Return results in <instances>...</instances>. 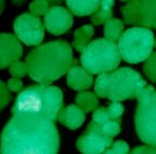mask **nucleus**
I'll return each instance as SVG.
<instances>
[{
    "label": "nucleus",
    "mask_w": 156,
    "mask_h": 154,
    "mask_svg": "<svg viewBox=\"0 0 156 154\" xmlns=\"http://www.w3.org/2000/svg\"><path fill=\"white\" fill-rule=\"evenodd\" d=\"M117 45L121 58L125 62L129 64L145 62L153 53L154 34L151 29L132 27L122 34Z\"/></svg>",
    "instance_id": "423d86ee"
},
{
    "label": "nucleus",
    "mask_w": 156,
    "mask_h": 154,
    "mask_svg": "<svg viewBox=\"0 0 156 154\" xmlns=\"http://www.w3.org/2000/svg\"><path fill=\"white\" fill-rule=\"evenodd\" d=\"M6 86H7L9 91H11V92H20V91H21V89L23 87V83L20 79L13 77V78L8 80Z\"/></svg>",
    "instance_id": "cd10ccee"
},
{
    "label": "nucleus",
    "mask_w": 156,
    "mask_h": 154,
    "mask_svg": "<svg viewBox=\"0 0 156 154\" xmlns=\"http://www.w3.org/2000/svg\"><path fill=\"white\" fill-rule=\"evenodd\" d=\"M104 26V36L105 39L116 43L122 36L123 30V22L118 19H110L107 20Z\"/></svg>",
    "instance_id": "a211bd4d"
},
{
    "label": "nucleus",
    "mask_w": 156,
    "mask_h": 154,
    "mask_svg": "<svg viewBox=\"0 0 156 154\" xmlns=\"http://www.w3.org/2000/svg\"><path fill=\"white\" fill-rule=\"evenodd\" d=\"M68 85L76 91H85L93 84V76L83 67L71 66L68 72L67 76Z\"/></svg>",
    "instance_id": "ddd939ff"
},
{
    "label": "nucleus",
    "mask_w": 156,
    "mask_h": 154,
    "mask_svg": "<svg viewBox=\"0 0 156 154\" xmlns=\"http://www.w3.org/2000/svg\"><path fill=\"white\" fill-rule=\"evenodd\" d=\"M73 24V15L63 6H51L44 17V26L55 36L65 34Z\"/></svg>",
    "instance_id": "9b49d317"
},
{
    "label": "nucleus",
    "mask_w": 156,
    "mask_h": 154,
    "mask_svg": "<svg viewBox=\"0 0 156 154\" xmlns=\"http://www.w3.org/2000/svg\"><path fill=\"white\" fill-rule=\"evenodd\" d=\"M12 100V94L6 84L0 80V113L5 109Z\"/></svg>",
    "instance_id": "b1692460"
},
{
    "label": "nucleus",
    "mask_w": 156,
    "mask_h": 154,
    "mask_svg": "<svg viewBox=\"0 0 156 154\" xmlns=\"http://www.w3.org/2000/svg\"><path fill=\"white\" fill-rule=\"evenodd\" d=\"M145 63L144 66V72L147 75V78L151 82L156 81V53H151Z\"/></svg>",
    "instance_id": "4be33fe9"
},
{
    "label": "nucleus",
    "mask_w": 156,
    "mask_h": 154,
    "mask_svg": "<svg viewBox=\"0 0 156 154\" xmlns=\"http://www.w3.org/2000/svg\"><path fill=\"white\" fill-rule=\"evenodd\" d=\"M16 37L27 45H39L44 38V26L41 19L30 13H23L14 21Z\"/></svg>",
    "instance_id": "1a4fd4ad"
},
{
    "label": "nucleus",
    "mask_w": 156,
    "mask_h": 154,
    "mask_svg": "<svg viewBox=\"0 0 156 154\" xmlns=\"http://www.w3.org/2000/svg\"><path fill=\"white\" fill-rule=\"evenodd\" d=\"M138 105L135 114V127L139 138L147 145H156V93L151 85L138 90Z\"/></svg>",
    "instance_id": "0eeeda50"
},
{
    "label": "nucleus",
    "mask_w": 156,
    "mask_h": 154,
    "mask_svg": "<svg viewBox=\"0 0 156 154\" xmlns=\"http://www.w3.org/2000/svg\"><path fill=\"white\" fill-rule=\"evenodd\" d=\"M147 85L142 75L130 68H121L101 73L95 80L94 93L99 97L112 101L135 98L138 90Z\"/></svg>",
    "instance_id": "20e7f679"
},
{
    "label": "nucleus",
    "mask_w": 156,
    "mask_h": 154,
    "mask_svg": "<svg viewBox=\"0 0 156 154\" xmlns=\"http://www.w3.org/2000/svg\"><path fill=\"white\" fill-rule=\"evenodd\" d=\"M110 120L111 118L109 117V115H108V113H107L106 107H100L98 109H94L92 121H95L97 123L102 124V123L106 122L107 121H110Z\"/></svg>",
    "instance_id": "bb28decb"
},
{
    "label": "nucleus",
    "mask_w": 156,
    "mask_h": 154,
    "mask_svg": "<svg viewBox=\"0 0 156 154\" xmlns=\"http://www.w3.org/2000/svg\"><path fill=\"white\" fill-rule=\"evenodd\" d=\"M4 8H5V1L0 0V15H1L2 12L4 11Z\"/></svg>",
    "instance_id": "c756f323"
},
{
    "label": "nucleus",
    "mask_w": 156,
    "mask_h": 154,
    "mask_svg": "<svg viewBox=\"0 0 156 154\" xmlns=\"http://www.w3.org/2000/svg\"><path fill=\"white\" fill-rule=\"evenodd\" d=\"M124 23L143 28L156 27L155 0H135L121 7Z\"/></svg>",
    "instance_id": "6e6552de"
},
{
    "label": "nucleus",
    "mask_w": 156,
    "mask_h": 154,
    "mask_svg": "<svg viewBox=\"0 0 156 154\" xmlns=\"http://www.w3.org/2000/svg\"><path fill=\"white\" fill-rule=\"evenodd\" d=\"M132 153H139V154H153L156 152L155 150V146L154 145H140V146H136L135 149L131 151Z\"/></svg>",
    "instance_id": "c85d7f7f"
},
{
    "label": "nucleus",
    "mask_w": 156,
    "mask_h": 154,
    "mask_svg": "<svg viewBox=\"0 0 156 154\" xmlns=\"http://www.w3.org/2000/svg\"><path fill=\"white\" fill-rule=\"evenodd\" d=\"M121 59L117 44L105 38L89 43L80 57L83 68L91 74L113 72L119 65Z\"/></svg>",
    "instance_id": "39448f33"
},
{
    "label": "nucleus",
    "mask_w": 156,
    "mask_h": 154,
    "mask_svg": "<svg viewBox=\"0 0 156 154\" xmlns=\"http://www.w3.org/2000/svg\"><path fill=\"white\" fill-rule=\"evenodd\" d=\"M85 118V112L79 106L71 104L61 108L57 120L69 129H76L82 125Z\"/></svg>",
    "instance_id": "4468645a"
},
{
    "label": "nucleus",
    "mask_w": 156,
    "mask_h": 154,
    "mask_svg": "<svg viewBox=\"0 0 156 154\" xmlns=\"http://www.w3.org/2000/svg\"><path fill=\"white\" fill-rule=\"evenodd\" d=\"M75 101L77 103V106H79L85 113L94 110L98 105V100L95 96V94L92 92L82 91L76 96Z\"/></svg>",
    "instance_id": "6ab92c4d"
},
{
    "label": "nucleus",
    "mask_w": 156,
    "mask_h": 154,
    "mask_svg": "<svg viewBox=\"0 0 156 154\" xmlns=\"http://www.w3.org/2000/svg\"><path fill=\"white\" fill-rule=\"evenodd\" d=\"M9 72L11 75L15 77V78H22L27 74V69H26V65L24 62H21L17 60L14 62L13 64L9 67Z\"/></svg>",
    "instance_id": "5701e85b"
},
{
    "label": "nucleus",
    "mask_w": 156,
    "mask_h": 154,
    "mask_svg": "<svg viewBox=\"0 0 156 154\" xmlns=\"http://www.w3.org/2000/svg\"><path fill=\"white\" fill-rule=\"evenodd\" d=\"M63 97L62 90L56 86L43 83L31 85L16 96L12 114H28L55 122L63 107Z\"/></svg>",
    "instance_id": "7ed1b4c3"
},
{
    "label": "nucleus",
    "mask_w": 156,
    "mask_h": 154,
    "mask_svg": "<svg viewBox=\"0 0 156 154\" xmlns=\"http://www.w3.org/2000/svg\"><path fill=\"white\" fill-rule=\"evenodd\" d=\"M94 33V28L92 25H85L78 28L74 32L73 46L77 51L82 52V50L89 44Z\"/></svg>",
    "instance_id": "dca6fc26"
},
{
    "label": "nucleus",
    "mask_w": 156,
    "mask_h": 154,
    "mask_svg": "<svg viewBox=\"0 0 156 154\" xmlns=\"http://www.w3.org/2000/svg\"><path fill=\"white\" fill-rule=\"evenodd\" d=\"M21 55L22 46L16 35L0 33V69L10 67Z\"/></svg>",
    "instance_id": "f8f14e48"
},
{
    "label": "nucleus",
    "mask_w": 156,
    "mask_h": 154,
    "mask_svg": "<svg viewBox=\"0 0 156 154\" xmlns=\"http://www.w3.org/2000/svg\"><path fill=\"white\" fill-rule=\"evenodd\" d=\"M49 8V2L46 0H37V1L30 3L29 5L30 14L38 17L40 16H44Z\"/></svg>",
    "instance_id": "412c9836"
},
{
    "label": "nucleus",
    "mask_w": 156,
    "mask_h": 154,
    "mask_svg": "<svg viewBox=\"0 0 156 154\" xmlns=\"http://www.w3.org/2000/svg\"><path fill=\"white\" fill-rule=\"evenodd\" d=\"M106 110L111 120H116V118L122 117L124 112V107L119 101H113L108 107H106Z\"/></svg>",
    "instance_id": "393cba45"
},
{
    "label": "nucleus",
    "mask_w": 156,
    "mask_h": 154,
    "mask_svg": "<svg viewBox=\"0 0 156 154\" xmlns=\"http://www.w3.org/2000/svg\"><path fill=\"white\" fill-rule=\"evenodd\" d=\"M121 122H122V118L119 117L116 120H110L107 121L106 122L100 124V128L102 133L108 137H115L118 134L121 132Z\"/></svg>",
    "instance_id": "aec40b11"
},
{
    "label": "nucleus",
    "mask_w": 156,
    "mask_h": 154,
    "mask_svg": "<svg viewBox=\"0 0 156 154\" xmlns=\"http://www.w3.org/2000/svg\"><path fill=\"white\" fill-rule=\"evenodd\" d=\"M73 52L65 40H52L41 44L29 52L25 59L27 74L43 84L58 80L73 66Z\"/></svg>",
    "instance_id": "f03ea898"
},
{
    "label": "nucleus",
    "mask_w": 156,
    "mask_h": 154,
    "mask_svg": "<svg viewBox=\"0 0 156 154\" xmlns=\"http://www.w3.org/2000/svg\"><path fill=\"white\" fill-rule=\"evenodd\" d=\"M129 151V146L128 145L123 141H118L116 143H114L113 145L111 146V149L108 147L107 149H105L106 154L110 153H127Z\"/></svg>",
    "instance_id": "a878e982"
},
{
    "label": "nucleus",
    "mask_w": 156,
    "mask_h": 154,
    "mask_svg": "<svg viewBox=\"0 0 156 154\" xmlns=\"http://www.w3.org/2000/svg\"><path fill=\"white\" fill-rule=\"evenodd\" d=\"M60 136L55 122L28 114H13L0 136V153H57Z\"/></svg>",
    "instance_id": "f257e3e1"
},
{
    "label": "nucleus",
    "mask_w": 156,
    "mask_h": 154,
    "mask_svg": "<svg viewBox=\"0 0 156 154\" xmlns=\"http://www.w3.org/2000/svg\"><path fill=\"white\" fill-rule=\"evenodd\" d=\"M100 1H67V5L71 13L78 16H89L94 14L99 7Z\"/></svg>",
    "instance_id": "2eb2a0df"
},
{
    "label": "nucleus",
    "mask_w": 156,
    "mask_h": 154,
    "mask_svg": "<svg viewBox=\"0 0 156 154\" xmlns=\"http://www.w3.org/2000/svg\"><path fill=\"white\" fill-rule=\"evenodd\" d=\"M114 4H115V2L112 1V0L100 1L99 7L92 16V22L94 25L102 24V23H105L107 20L112 19V7L114 6Z\"/></svg>",
    "instance_id": "f3484780"
},
{
    "label": "nucleus",
    "mask_w": 156,
    "mask_h": 154,
    "mask_svg": "<svg viewBox=\"0 0 156 154\" xmlns=\"http://www.w3.org/2000/svg\"><path fill=\"white\" fill-rule=\"evenodd\" d=\"M113 139L104 135L100 124L92 121L89 123L85 133L78 138L76 147L83 153H101L112 145Z\"/></svg>",
    "instance_id": "9d476101"
}]
</instances>
